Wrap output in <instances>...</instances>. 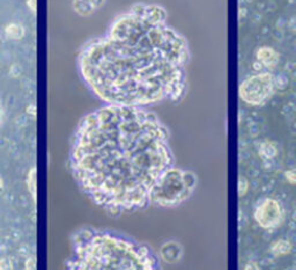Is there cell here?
Segmentation results:
<instances>
[{"instance_id": "cell-3", "label": "cell", "mask_w": 296, "mask_h": 270, "mask_svg": "<svg viewBox=\"0 0 296 270\" xmlns=\"http://www.w3.org/2000/svg\"><path fill=\"white\" fill-rule=\"evenodd\" d=\"M192 172L170 168L161 177L152 195V201L161 207H174L185 201L195 188Z\"/></svg>"}, {"instance_id": "cell-1", "label": "cell", "mask_w": 296, "mask_h": 270, "mask_svg": "<svg viewBox=\"0 0 296 270\" xmlns=\"http://www.w3.org/2000/svg\"><path fill=\"white\" fill-rule=\"evenodd\" d=\"M189 56L188 42L168 24L163 7L137 4L87 43L78 66L103 102L142 107L181 97Z\"/></svg>"}, {"instance_id": "cell-12", "label": "cell", "mask_w": 296, "mask_h": 270, "mask_svg": "<svg viewBox=\"0 0 296 270\" xmlns=\"http://www.w3.org/2000/svg\"><path fill=\"white\" fill-rule=\"evenodd\" d=\"M27 185H28V190L32 193L33 198H36V170L33 168L30 170L29 175H28V179H27Z\"/></svg>"}, {"instance_id": "cell-13", "label": "cell", "mask_w": 296, "mask_h": 270, "mask_svg": "<svg viewBox=\"0 0 296 270\" xmlns=\"http://www.w3.org/2000/svg\"><path fill=\"white\" fill-rule=\"evenodd\" d=\"M249 188V182L245 179L244 177H239L238 179V194L239 197H244Z\"/></svg>"}, {"instance_id": "cell-2", "label": "cell", "mask_w": 296, "mask_h": 270, "mask_svg": "<svg viewBox=\"0 0 296 270\" xmlns=\"http://www.w3.org/2000/svg\"><path fill=\"white\" fill-rule=\"evenodd\" d=\"M73 176L93 201L111 211L141 208L172 168L168 133L140 106H103L86 116L74 134Z\"/></svg>"}, {"instance_id": "cell-14", "label": "cell", "mask_w": 296, "mask_h": 270, "mask_svg": "<svg viewBox=\"0 0 296 270\" xmlns=\"http://www.w3.org/2000/svg\"><path fill=\"white\" fill-rule=\"evenodd\" d=\"M286 180L291 185H296V170H287L285 171Z\"/></svg>"}, {"instance_id": "cell-6", "label": "cell", "mask_w": 296, "mask_h": 270, "mask_svg": "<svg viewBox=\"0 0 296 270\" xmlns=\"http://www.w3.org/2000/svg\"><path fill=\"white\" fill-rule=\"evenodd\" d=\"M257 60L263 65L264 67L272 69L280 62V55L269 46H262L257 50Z\"/></svg>"}, {"instance_id": "cell-18", "label": "cell", "mask_w": 296, "mask_h": 270, "mask_svg": "<svg viewBox=\"0 0 296 270\" xmlns=\"http://www.w3.org/2000/svg\"><path fill=\"white\" fill-rule=\"evenodd\" d=\"M288 25H289V28H290L291 30H293V32L296 33V16H293V17H291V19L289 20Z\"/></svg>"}, {"instance_id": "cell-4", "label": "cell", "mask_w": 296, "mask_h": 270, "mask_svg": "<svg viewBox=\"0 0 296 270\" xmlns=\"http://www.w3.org/2000/svg\"><path fill=\"white\" fill-rule=\"evenodd\" d=\"M277 89L276 76L269 72L258 73L248 77L239 86L238 93L243 102L258 106L267 101Z\"/></svg>"}, {"instance_id": "cell-19", "label": "cell", "mask_w": 296, "mask_h": 270, "mask_svg": "<svg viewBox=\"0 0 296 270\" xmlns=\"http://www.w3.org/2000/svg\"><path fill=\"white\" fill-rule=\"evenodd\" d=\"M27 4H28V7L33 12L36 11V0H27Z\"/></svg>"}, {"instance_id": "cell-7", "label": "cell", "mask_w": 296, "mask_h": 270, "mask_svg": "<svg viewBox=\"0 0 296 270\" xmlns=\"http://www.w3.org/2000/svg\"><path fill=\"white\" fill-rule=\"evenodd\" d=\"M106 0H74L73 6L80 15H89L103 6Z\"/></svg>"}, {"instance_id": "cell-5", "label": "cell", "mask_w": 296, "mask_h": 270, "mask_svg": "<svg viewBox=\"0 0 296 270\" xmlns=\"http://www.w3.org/2000/svg\"><path fill=\"white\" fill-rule=\"evenodd\" d=\"M254 217L259 226L264 229H272L281 223L282 211L277 200L267 198L256 207Z\"/></svg>"}, {"instance_id": "cell-11", "label": "cell", "mask_w": 296, "mask_h": 270, "mask_svg": "<svg viewBox=\"0 0 296 270\" xmlns=\"http://www.w3.org/2000/svg\"><path fill=\"white\" fill-rule=\"evenodd\" d=\"M6 33L8 35V37L15 38V40H17V38H21L24 34L22 27L19 24H10L6 28Z\"/></svg>"}, {"instance_id": "cell-10", "label": "cell", "mask_w": 296, "mask_h": 270, "mask_svg": "<svg viewBox=\"0 0 296 270\" xmlns=\"http://www.w3.org/2000/svg\"><path fill=\"white\" fill-rule=\"evenodd\" d=\"M259 156L263 159H273L278 155V150L272 142L265 141L259 146Z\"/></svg>"}, {"instance_id": "cell-9", "label": "cell", "mask_w": 296, "mask_h": 270, "mask_svg": "<svg viewBox=\"0 0 296 270\" xmlns=\"http://www.w3.org/2000/svg\"><path fill=\"white\" fill-rule=\"evenodd\" d=\"M271 252L274 256L289 254L291 252V242L287 239H279L271 246Z\"/></svg>"}, {"instance_id": "cell-15", "label": "cell", "mask_w": 296, "mask_h": 270, "mask_svg": "<svg viewBox=\"0 0 296 270\" xmlns=\"http://www.w3.org/2000/svg\"><path fill=\"white\" fill-rule=\"evenodd\" d=\"M288 84V80L286 79L285 76L279 75V76H276V86H277V89H284L285 87Z\"/></svg>"}, {"instance_id": "cell-16", "label": "cell", "mask_w": 296, "mask_h": 270, "mask_svg": "<svg viewBox=\"0 0 296 270\" xmlns=\"http://www.w3.org/2000/svg\"><path fill=\"white\" fill-rule=\"evenodd\" d=\"M5 263H6V260L4 259L2 261V270H12L13 269V265H12L11 261H8L7 264H5Z\"/></svg>"}, {"instance_id": "cell-8", "label": "cell", "mask_w": 296, "mask_h": 270, "mask_svg": "<svg viewBox=\"0 0 296 270\" xmlns=\"http://www.w3.org/2000/svg\"><path fill=\"white\" fill-rule=\"evenodd\" d=\"M161 255L165 262H177L182 256V248L176 241H168L161 248Z\"/></svg>"}, {"instance_id": "cell-17", "label": "cell", "mask_w": 296, "mask_h": 270, "mask_svg": "<svg viewBox=\"0 0 296 270\" xmlns=\"http://www.w3.org/2000/svg\"><path fill=\"white\" fill-rule=\"evenodd\" d=\"M244 270H260V269L258 267V264H257L256 262H249L245 265Z\"/></svg>"}]
</instances>
